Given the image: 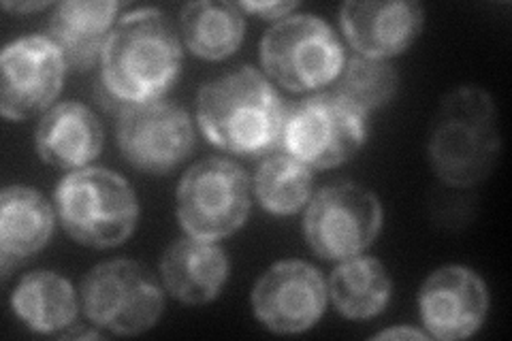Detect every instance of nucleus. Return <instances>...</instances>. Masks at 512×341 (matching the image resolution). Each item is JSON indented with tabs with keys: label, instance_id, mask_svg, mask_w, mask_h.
Masks as SVG:
<instances>
[{
	"label": "nucleus",
	"instance_id": "obj_20",
	"mask_svg": "<svg viewBox=\"0 0 512 341\" xmlns=\"http://www.w3.org/2000/svg\"><path fill=\"white\" fill-rule=\"evenodd\" d=\"M180 32L188 50L205 60H222L244 41V11L233 3L199 0L182 7Z\"/></svg>",
	"mask_w": 512,
	"mask_h": 341
},
{
	"label": "nucleus",
	"instance_id": "obj_14",
	"mask_svg": "<svg viewBox=\"0 0 512 341\" xmlns=\"http://www.w3.org/2000/svg\"><path fill=\"white\" fill-rule=\"evenodd\" d=\"M340 20L348 43L359 56L382 58L402 54L419 37L425 13L419 3H344Z\"/></svg>",
	"mask_w": 512,
	"mask_h": 341
},
{
	"label": "nucleus",
	"instance_id": "obj_10",
	"mask_svg": "<svg viewBox=\"0 0 512 341\" xmlns=\"http://www.w3.org/2000/svg\"><path fill=\"white\" fill-rule=\"evenodd\" d=\"M64 73L67 62L50 37L28 35L9 43L0 56V113L26 120L52 107Z\"/></svg>",
	"mask_w": 512,
	"mask_h": 341
},
{
	"label": "nucleus",
	"instance_id": "obj_16",
	"mask_svg": "<svg viewBox=\"0 0 512 341\" xmlns=\"http://www.w3.org/2000/svg\"><path fill=\"white\" fill-rule=\"evenodd\" d=\"M118 11L116 0H67L54 7L47 37L58 45L67 69L88 71L101 60Z\"/></svg>",
	"mask_w": 512,
	"mask_h": 341
},
{
	"label": "nucleus",
	"instance_id": "obj_15",
	"mask_svg": "<svg viewBox=\"0 0 512 341\" xmlns=\"http://www.w3.org/2000/svg\"><path fill=\"white\" fill-rule=\"evenodd\" d=\"M35 141L37 152L47 165L64 171H79L99 158L105 133L99 116L90 107L67 101L45 113Z\"/></svg>",
	"mask_w": 512,
	"mask_h": 341
},
{
	"label": "nucleus",
	"instance_id": "obj_22",
	"mask_svg": "<svg viewBox=\"0 0 512 341\" xmlns=\"http://www.w3.org/2000/svg\"><path fill=\"white\" fill-rule=\"evenodd\" d=\"M254 192L269 214H297L312 197V171L288 154L271 156L254 175Z\"/></svg>",
	"mask_w": 512,
	"mask_h": 341
},
{
	"label": "nucleus",
	"instance_id": "obj_7",
	"mask_svg": "<svg viewBox=\"0 0 512 341\" xmlns=\"http://www.w3.org/2000/svg\"><path fill=\"white\" fill-rule=\"evenodd\" d=\"M365 113L338 92H320L286 109L282 148L310 169L340 167L365 143Z\"/></svg>",
	"mask_w": 512,
	"mask_h": 341
},
{
	"label": "nucleus",
	"instance_id": "obj_8",
	"mask_svg": "<svg viewBox=\"0 0 512 341\" xmlns=\"http://www.w3.org/2000/svg\"><path fill=\"white\" fill-rule=\"evenodd\" d=\"M250 177L229 158L192 165L178 186V220L190 237L218 241L242 229L250 214Z\"/></svg>",
	"mask_w": 512,
	"mask_h": 341
},
{
	"label": "nucleus",
	"instance_id": "obj_24",
	"mask_svg": "<svg viewBox=\"0 0 512 341\" xmlns=\"http://www.w3.org/2000/svg\"><path fill=\"white\" fill-rule=\"evenodd\" d=\"M299 7V3H239V9L259 15L263 20H284L291 15L295 9Z\"/></svg>",
	"mask_w": 512,
	"mask_h": 341
},
{
	"label": "nucleus",
	"instance_id": "obj_9",
	"mask_svg": "<svg viewBox=\"0 0 512 341\" xmlns=\"http://www.w3.org/2000/svg\"><path fill=\"white\" fill-rule=\"evenodd\" d=\"M382 226V205L367 188L338 182L310 201L303 233L310 248L327 261L359 256L376 241Z\"/></svg>",
	"mask_w": 512,
	"mask_h": 341
},
{
	"label": "nucleus",
	"instance_id": "obj_17",
	"mask_svg": "<svg viewBox=\"0 0 512 341\" xmlns=\"http://www.w3.org/2000/svg\"><path fill=\"white\" fill-rule=\"evenodd\" d=\"M160 275L171 295L186 305L214 301L229 278V256L216 241L184 237L167 248Z\"/></svg>",
	"mask_w": 512,
	"mask_h": 341
},
{
	"label": "nucleus",
	"instance_id": "obj_13",
	"mask_svg": "<svg viewBox=\"0 0 512 341\" xmlns=\"http://www.w3.org/2000/svg\"><path fill=\"white\" fill-rule=\"evenodd\" d=\"M489 292L480 275L468 267H442L425 280L419 312L429 337L459 341L472 337L487 318Z\"/></svg>",
	"mask_w": 512,
	"mask_h": 341
},
{
	"label": "nucleus",
	"instance_id": "obj_1",
	"mask_svg": "<svg viewBox=\"0 0 512 341\" xmlns=\"http://www.w3.org/2000/svg\"><path fill=\"white\" fill-rule=\"evenodd\" d=\"M182 69V43L169 15L137 9L122 15L101 56V81L116 103L146 105L163 99Z\"/></svg>",
	"mask_w": 512,
	"mask_h": 341
},
{
	"label": "nucleus",
	"instance_id": "obj_11",
	"mask_svg": "<svg viewBox=\"0 0 512 341\" xmlns=\"http://www.w3.org/2000/svg\"><path fill=\"white\" fill-rule=\"evenodd\" d=\"M118 145L128 165L163 175L182 165L195 150V128L188 111L175 103L131 105L122 109Z\"/></svg>",
	"mask_w": 512,
	"mask_h": 341
},
{
	"label": "nucleus",
	"instance_id": "obj_3",
	"mask_svg": "<svg viewBox=\"0 0 512 341\" xmlns=\"http://www.w3.org/2000/svg\"><path fill=\"white\" fill-rule=\"evenodd\" d=\"M427 154L431 169L453 188L485 182L500 156V124L493 96L461 86L444 96L431 126Z\"/></svg>",
	"mask_w": 512,
	"mask_h": 341
},
{
	"label": "nucleus",
	"instance_id": "obj_6",
	"mask_svg": "<svg viewBox=\"0 0 512 341\" xmlns=\"http://www.w3.org/2000/svg\"><path fill=\"white\" fill-rule=\"evenodd\" d=\"M265 73L291 92L323 88L344 71V47L316 15H288L261 41Z\"/></svg>",
	"mask_w": 512,
	"mask_h": 341
},
{
	"label": "nucleus",
	"instance_id": "obj_12",
	"mask_svg": "<svg viewBox=\"0 0 512 341\" xmlns=\"http://www.w3.org/2000/svg\"><path fill=\"white\" fill-rule=\"evenodd\" d=\"M329 290L320 271L303 261L269 267L252 290V310L265 329L293 335L312 329L325 314Z\"/></svg>",
	"mask_w": 512,
	"mask_h": 341
},
{
	"label": "nucleus",
	"instance_id": "obj_19",
	"mask_svg": "<svg viewBox=\"0 0 512 341\" xmlns=\"http://www.w3.org/2000/svg\"><path fill=\"white\" fill-rule=\"evenodd\" d=\"M73 284L54 271H32L24 275L11 297L15 316L37 333L69 329L79 312Z\"/></svg>",
	"mask_w": 512,
	"mask_h": 341
},
{
	"label": "nucleus",
	"instance_id": "obj_23",
	"mask_svg": "<svg viewBox=\"0 0 512 341\" xmlns=\"http://www.w3.org/2000/svg\"><path fill=\"white\" fill-rule=\"evenodd\" d=\"M399 86L397 69L389 60L355 56L340 73L338 92L361 113H370L387 105Z\"/></svg>",
	"mask_w": 512,
	"mask_h": 341
},
{
	"label": "nucleus",
	"instance_id": "obj_18",
	"mask_svg": "<svg viewBox=\"0 0 512 341\" xmlns=\"http://www.w3.org/2000/svg\"><path fill=\"white\" fill-rule=\"evenodd\" d=\"M54 233V211L43 194L28 186H7L0 197V265L3 275L41 252Z\"/></svg>",
	"mask_w": 512,
	"mask_h": 341
},
{
	"label": "nucleus",
	"instance_id": "obj_4",
	"mask_svg": "<svg viewBox=\"0 0 512 341\" xmlns=\"http://www.w3.org/2000/svg\"><path fill=\"white\" fill-rule=\"evenodd\" d=\"M56 207L67 231L88 248H116L133 235L139 203L122 175L86 167L69 173L56 188Z\"/></svg>",
	"mask_w": 512,
	"mask_h": 341
},
{
	"label": "nucleus",
	"instance_id": "obj_26",
	"mask_svg": "<svg viewBox=\"0 0 512 341\" xmlns=\"http://www.w3.org/2000/svg\"><path fill=\"white\" fill-rule=\"evenodd\" d=\"M52 7V3H3V9L13 13H35Z\"/></svg>",
	"mask_w": 512,
	"mask_h": 341
},
{
	"label": "nucleus",
	"instance_id": "obj_5",
	"mask_svg": "<svg viewBox=\"0 0 512 341\" xmlns=\"http://www.w3.org/2000/svg\"><path fill=\"white\" fill-rule=\"evenodd\" d=\"M79 303L96 327L116 335H141L163 316L165 295L156 275L137 261L96 265L79 288Z\"/></svg>",
	"mask_w": 512,
	"mask_h": 341
},
{
	"label": "nucleus",
	"instance_id": "obj_21",
	"mask_svg": "<svg viewBox=\"0 0 512 341\" xmlns=\"http://www.w3.org/2000/svg\"><path fill=\"white\" fill-rule=\"evenodd\" d=\"M391 278L376 258L352 256L335 267L329 280V295L338 312L350 320L378 316L389 303Z\"/></svg>",
	"mask_w": 512,
	"mask_h": 341
},
{
	"label": "nucleus",
	"instance_id": "obj_25",
	"mask_svg": "<svg viewBox=\"0 0 512 341\" xmlns=\"http://www.w3.org/2000/svg\"><path fill=\"white\" fill-rule=\"evenodd\" d=\"M374 339H427V333H421L410 327H395L378 333Z\"/></svg>",
	"mask_w": 512,
	"mask_h": 341
},
{
	"label": "nucleus",
	"instance_id": "obj_2",
	"mask_svg": "<svg viewBox=\"0 0 512 341\" xmlns=\"http://www.w3.org/2000/svg\"><path fill=\"white\" fill-rule=\"evenodd\" d=\"M286 109L263 73L242 67L199 90L197 120L220 150L261 156L280 145Z\"/></svg>",
	"mask_w": 512,
	"mask_h": 341
}]
</instances>
